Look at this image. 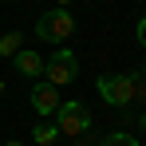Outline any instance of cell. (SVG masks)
<instances>
[{
	"instance_id": "6da1fadb",
	"label": "cell",
	"mask_w": 146,
	"mask_h": 146,
	"mask_svg": "<svg viewBox=\"0 0 146 146\" xmlns=\"http://www.w3.org/2000/svg\"><path fill=\"white\" fill-rule=\"evenodd\" d=\"M51 119H55V126H59V134H67V138H75V142H83L87 130H91V111H87L79 99H63Z\"/></svg>"
},
{
	"instance_id": "7a4b0ae2",
	"label": "cell",
	"mask_w": 146,
	"mask_h": 146,
	"mask_svg": "<svg viewBox=\"0 0 146 146\" xmlns=\"http://www.w3.org/2000/svg\"><path fill=\"white\" fill-rule=\"evenodd\" d=\"M36 36H40L44 44H63V40L75 36V16L67 8H51V12H44V16L36 20Z\"/></svg>"
},
{
	"instance_id": "3957f363",
	"label": "cell",
	"mask_w": 146,
	"mask_h": 146,
	"mask_svg": "<svg viewBox=\"0 0 146 146\" xmlns=\"http://www.w3.org/2000/svg\"><path fill=\"white\" fill-rule=\"evenodd\" d=\"M44 79L55 83V87L75 83V79H79V59H75V51H71V48L51 51V59H44Z\"/></svg>"
},
{
	"instance_id": "277c9868",
	"label": "cell",
	"mask_w": 146,
	"mask_h": 146,
	"mask_svg": "<svg viewBox=\"0 0 146 146\" xmlns=\"http://www.w3.org/2000/svg\"><path fill=\"white\" fill-rule=\"evenodd\" d=\"M134 79H138V75H130V71L99 75V95H103V103H111V107H126V103L134 99Z\"/></svg>"
},
{
	"instance_id": "5b68a950",
	"label": "cell",
	"mask_w": 146,
	"mask_h": 146,
	"mask_svg": "<svg viewBox=\"0 0 146 146\" xmlns=\"http://www.w3.org/2000/svg\"><path fill=\"white\" fill-rule=\"evenodd\" d=\"M59 87L55 83H48V79H40L36 87H32V107H36V115H44V119H51L55 111H59Z\"/></svg>"
},
{
	"instance_id": "8992f818",
	"label": "cell",
	"mask_w": 146,
	"mask_h": 146,
	"mask_svg": "<svg viewBox=\"0 0 146 146\" xmlns=\"http://www.w3.org/2000/svg\"><path fill=\"white\" fill-rule=\"evenodd\" d=\"M12 67H16L20 75H28V79H40V75H44V55L32 51V48H20L16 55H12Z\"/></svg>"
},
{
	"instance_id": "52a82bcc",
	"label": "cell",
	"mask_w": 146,
	"mask_h": 146,
	"mask_svg": "<svg viewBox=\"0 0 146 146\" xmlns=\"http://www.w3.org/2000/svg\"><path fill=\"white\" fill-rule=\"evenodd\" d=\"M32 142L36 146H55L59 142V126H55V122H36V126H32Z\"/></svg>"
},
{
	"instance_id": "ba28073f",
	"label": "cell",
	"mask_w": 146,
	"mask_h": 146,
	"mask_svg": "<svg viewBox=\"0 0 146 146\" xmlns=\"http://www.w3.org/2000/svg\"><path fill=\"white\" fill-rule=\"evenodd\" d=\"M20 48H24V32H4V36H0V55H4V59H12Z\"/></svg>"
},
{
	"instance_id": "9c48e42d",
	"label": "cell",
	"mask_w": 146,
	"mask_h": 146,
	"mask_svg": "<svg viewBox=\"0 0 146 146\" xmlns=\"http://www.w3.org/2000/svg\"><path fill=\"white\" fill-rule=\"evenodd\" d=\"M99 146H138V138L134 134H107Z\"/></svg>"
},
{
	"instance_id": "30bf717a",
	"label": "cell",
	"mask_w": 146,
	"mask_h": 146,
	"mask_svg": "<svg viewBox=\"0 0 146 146\" xmlns=\"http://www.w3.org/2000/svg\"><path fill=\"white\" fill-rule=\"evenodd\" d=\"M134 32H138V44H142V48H146V16H142V20H138V28H134Z\"/></svg>"
},
{
	"instance_id": "8fae6325",
	"label": "cell",
	"mask_w": 146,
	"mask_h": 146,
	"mask_svg": "<svg viewBox=\"0 0 146 146\" xmlns=\"http://www.w3.org/2000/svg\"><path fill=\"white\" fill-rule=\"evenodd\" d=\"M4 146H24V142H20V138H8V142H4Z\"/></svg>"
},
{
	"instance_id": "7c38bea8",
	"label": "cell",
	"mask_w": 146,
	"mask_h": 146,
	"mask_svg": "<svg viewBox=\"0 0 146 146\" xmlns=\"http://www.w3.org/2000/svg\"><path fill=\"white\" fill-rule=\"evenodd\" d=\"M138 126H142V130H146V111H142V115H138Z\"/></svg>"
},
{
	"instance_id": "4fadbf2b",
	"label": "cell",
	"mask_w": 146,
	"mask_h": 146,
	"mask_svg": "<svg viewBox=\"0 0 146 146\" xmlns=\"http://www.w3.org/2000/svg\"><path fill=\"white\" fill-rule=\"evenodd\" d=\"M67 4H71V0H55V8H67Z\"/></svg>"
},
{
	"instance_id": "5bb4252c",
	"label": "cell",
	"mask_w": 146,
	"mask_h": 146,
	"mask_svg": "<svg viewBox=\"0 0 146 146\" xmlns=\"http://www.w3.org/2000/svg\"><path fill=\"white\" fill-rule=\"evenodd\" d=\"M0 95H4V79H0Z\"/></svg>"
},
{
	"instance_id": "9a60e30c",
	"label": "cell",
	"mask_w": 146,
	"mask_h": 146,
	"mask_svg": "<svg viewBox=\"0 0 146 146\" xmlns=\"http://www.w3.org/2000/svg\"><path fill=\"white\" fill-rule=\"evenodd\" d=\"M142 79H146V67H142Z\"/></svg>"
}]
</instances>
